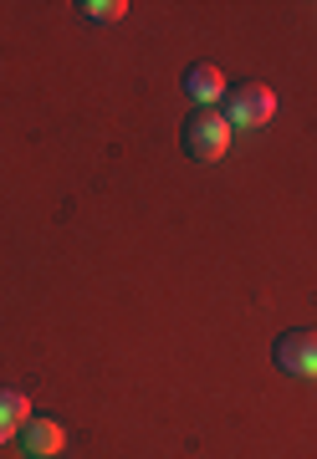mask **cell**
Returning <instances> with one entry per match:
<instances>
[{
    "label": "cell",
    "mask_w": 317,
    "mask_h": 459,
    "mask_svg": "<svg viewBox=\"0 0 317 459\" xmlns=\"http://www.w3.org/2000/svg\"><path fill=\"white\" fill-rule=\"evenodd\" d=\"M231 123H225V113H216V108H195V113L184 117V133L180 143L184 153L195 159V164H216V159H225V148H231Z\"/></svg>",
    "instance_id": "obj_1"
},
{
    "label": "cell",
    "mask_w": 317,
    "mask_h": 459,
    "mask_svg": "<svg viewBox=\"0 0 317 459\" xmlns=\"http://www.w3.org/2000/svg\"><path fill=\"white\" fill-rule=\"evenodd\" d=\"M277 117V92L267 82H241L225 92V123L231 128H267Z\"/></svg>",
    "instance_id": "obj_2"
},
{
    "label": "cell",
    "mask_w": 317,
    "mask_h": 459,
    "mask_svg": "<svg viewBox=\"0 0 317 459\" xmlns=\"http://www.w3.org/2000/svg\"><path fill=\"white\" fill-rule=\"evenodd\" d=\"M271 362L292 377H317V327L282 332V337L271 342Z\"/></svg>",
    "instance_id": "obj_3"
},
{
    "label": "cell",
    "mask_w": 317,
    "mask_h": 459,
    "mask_svg": "<svg viewBox=\"0 0 317 459\" xmlns=\"http://www.w3.org/2000/svg\"><path fill=\"white\" fill-rule=\"evenodd\" d=\"M21 449H26V459H57L67 449V429L57 424L51 413H36V419H26V429H21Z\"/></svg>",
    "instance_id": "obj_4"
},
{
    "label": "cell",
    "mask_w": 317,
    "mask_h": 459,
    "mask_svg": "<svg viewBox=\"0 0 317 459\" xmlns=\"http://www.w3.org/2000/svg\"><path fill=\"white\" fill-rule=\"evenodd\" d=\"M180 87H184V98L195 102V108H210V102H220L225 92H231V87H225V72H220L216 62H195V66H184Z\"/></svg>",
    "instance_id": "obj_5"
},
{
    "label": "cell",
    "mask_w": 317,
    "mask_h": 459,
    "mask_svg": "<svg viewBox=\"0 0 317 459\" xmlns=\"http://www.w3.org/2000/svg\"><path fill=\"white\" fill-rule=\"evenodd\" d=\"M26 419H31V398L21 394V388H0V444L21 439Z\"/></svg>",
    "instance_id": "obj_6"
},
{
    "label": "cell",
    "mask_w": 317,
    "mask_h": 459,
    "mask_svg": "<svg viewBox=\"0 0 317 459\" xmlns=\"http://www.w3.org/2000/svg\"><path fill=\"white\" fill-rule=\"evenodd\" d=\"M77 11H83L87 21H123V16H128V5H123V0H83Z\"/></svg>",
    "instance_id": "obj_7"
}]
</instances>
